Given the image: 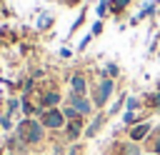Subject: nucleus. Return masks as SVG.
<instances>
[{
  "label": "nucleus",
  "mask_w": 160,
  "mask_h": 155,
  "mask_svg": "<svg viewBox=\"0 0 160 155\" xmlns=\"http://www.w3.org/2000/svg\"><path fill=\"white\" fill-rule=\"evenodd\" d=\"M68 105H70V108H75L80 115H88V112L92 110V102H90L85 95H75V92H70V98H68Z\"/></svg>",
  "instance_id": "7ed1b4c3"
},
{
  "label": "nucleus",
  "mask_w": 160,
  "mask_h": 155,
  "mask_svg": "<svg viewBox=\"0 0 160 155\" xmlns=\"http://www.w3.org/2000/svg\"><path fill=\"white\" fill-rule=\"evenodd\" d=\"M110 92H112V80H102V82L98 85V90H95V105H98V108L105 105L108 98H110Z\"/></svg>",
  "instance_id": "20e7f679"
},
{
  "label": "nucleus",
  "mask_w": 160,
  "mask_h": 155,
  "mask_svg": "<svg viewBox=\"0 0 160 155\" xmlns=\"http://www.w3.org/2000/svg\"><path fill=\"white\" fill-rule=\"evenodd\" d=\"M38 115H40L42 128L58 130V128H62V125H65V115H62V110H58V108H52V110H40Z\"/></svg>",
  "instance_id": "f03ea898"
},
{
  "label": "nucleus",
  "mask_w": 160,
  "mask_h": 155,
  "mask_svg": "<svg viewBox=\"0 0 160 155\" xmlns=\"http://www.w3.org/2000/svg\"><path fill=\"white\" fill-rule=\"evenodd\" d=\"M15 135H18L20 142H25V145H38V142H42V138H45V128H42L40 120L22 118V120L15 125Z\"/></svg>",
  "instance_id": "f257e3e1"
},
{
  "label": "nucleus",
  "mask_w": 160,
  "mask_h": 155,
  "mask_svg": "<svg viewBox=\"0 0 160 155\" xmlns=\"http://www.w3.org/2000/svg\"><path fill=\"white\" fill-rule=\"evenodd\" d=\"M20 105H22V102H20V98H8V100H5V115H8V118H12V115L20 110Z\"/></svg>",
  "instance_id": "423d86ee"
},
{
  "label": "nucleus",
  "mask_w": 160,
  "mask_h": 155,
  "mask_svg": "<svg viewBox=\"0 0 160 155\" xmlns=\"http://www.w3.org/2000/svg\"><path fill=\"white\" fill-rule=\"evenodd\" d=\"M100 30H102V22H95V28H92V35H98Z\"/></svg>",
  "instance_id": "f3484780"
},
{
  "label": "nucleus",
  "mask_w": 160,
  "mask_h": 155,
  "mask_svg": "<svg viewBox=\"0 0 160 155\" xmlns=\"http://www.w3.org/2000/svg\"><path fill=\"white\" fill-rule=\"evenodd\" d=\"M105 10H108V0H102V2L98 5V15H105Z\"/></svg>",
  "instance_id": "4468645a"
},
{
  "label": "nucleus",
  "mask_w": 160,
  "mask_h": 155,
  "mask_svg": "<svg viewBox=\"0 0 160 155\" xmlns=\"http://www.w3.org/2000/svg\"><path fill=\"white\" fill-rule=\"evenodd\" d=\"M5 155H20V152H5Z\"/></svg>",
  "instance_id": "4be33fe9"
},
{
  "label": "nucleus",
  "mask_w": 160,
  "mask_h": 155,
  "mask_svg": "<svg viewBox=\"0 0 160 155\" xmlns=\"http://www.w3.org/2000/svg\"><path fill=\"white\" fill-rule=\"evenodd\" d=\"M155 152H160V138H158V142H155Z\"/></svg>",
  "instance_id": "aec40b11"
},
{
  "label": "nucleus",
  "mask_w": 160,
  "mask_h": 155,
  "mask_svg": "<svg viewBox=\"0 0 160 155\" xmlns=\"http://www.w3.org/2000/svg\"><path fill=\"white\" fill-rule=\"evenodd\" d=\"M108 2L112 5V10H120V8H125V5L130 2V0H108Z\"/></svg>",
  "instance_id": "f8f14e48"
},
{
  "label": "nucleus",
  "mask_w": 160,
  "mask_h": 155,
  "mask_svg": "<svg viewBox=\"0 0 160 155\" xmlns=\"http://www.w3.org/2000/svg\"><path fill=\"white\" fill-rule=\"evenodd\" d=\"M148 132H150V122H142V125H138V128L130 130V138H132V140H142Z\"/></svg>",
  "instance_id": "6e6552de"
},
{
  "label": "nucleus",
  "mask_w": 160,
  "mask_h": 155,
  "mask_svg": "<svg viewBox=\"0 0 160 155\" xmlns=\"http://www.w3.org/2000/svg\"><path fill=\"white\" fill-rule=\"evenodd\" d=\"M125 122H135V115L132 112H125Z\"/></svg>",
  "instance_id": "a211bd4d"
},
{
  "label": "nucleus",
  "mask_w": 160,
  "mask_h": 155,
  "mask_svg": "<svg viewBox=\"0 0 160 155\" xmlns=\"http://www.w3.org/2000/svg\"><path fill=\"white\" fill-rule=\"evenodd\" d=\"M125 155H140V150H138L135 145H128V148H125Z\"/></svg>",
  "instance_id": "ddd939ff"
},
{
  "label": "nucleus",
  "mask_w": 160,
  "mask_h": 155,
  "mask_svg": "<svg viewBox=\"0 0 160 155\" xmlns=\"http://www.w3.org/2000/svg\"><path fill=\"white\" fill-rule=\"evenodd\" d=\"M5 152H8V150H5V145L0 142V155H5Z\"/></svg>",
  "instance_id": "6ab92c4d"
},
{
  "label": "nucleus",
  "mask_w": 160,
  "mask_h": 155,
  "mask_svg": "<svg viewBox=\"0 0 160 155\" xmlns=\"http://www.w3.org/2000/svg\"><path fill=\"white\" fill-rule=\"evenodd\" d=\"M102 122H105V115H98V118L92 120V125H90V128L85 130V135H88V138H92V135H95V132H98V130L102 128Z\"/></svg>",
  "instance_id": "1a4fd4ad"
},
{
  "label": "nucleus",
  "mask_w": 160,
  "mask_h": 155,
  "mask_svg": "<svg viewBox=\"0 0 160 155\" xmlns=\"http://www.w3.org/2000/svg\"><path fill=\"white\" fill-rule=\"evenodd\" d=\"M80 132H82V120H70V125H68V140H78Z\"/></svg>",
  "instance_id": "0eeeda50"
},
{
  "label": "nucleus",
  "mask_w": 160,
  "mask_h": 155,
  "mask_svg": "<svg viewBox=\"0 0 160 155\" xmlns=\"http://www.w3.org/2000/svg\"><path fill=\"white\" fill-rule=\"evenodd\" d=\"M62 115H65V120H80V118H82V115H80L75 108H70V105H68V108H62Z\"/></svg>",
  "instance_id": "9d476101"
},
{
  "label": "nucleus",
  "mask_w": 160,
  "mask_h": 155,
  "mask_svg": "<svg viewBox=\"0 0 160 155\" xmlns=\"http://www.w3.org/2000/svg\"><path fill=\"white\" fill-rule=\"evenodd\" d=\"M90 38H92V35H85V38H82V42H80V50H85V48H88V42H90Z\"/></svg>",
  "instance_id": "2eb2a0df"
},
{
  "label": "nucleus",
  "mask_w": 160,
  "mask_h": 155,
  "mask_svg": "<svg viewBox=\"0 0 160 155\" xmlns=\"http://www.w3.org/2000/svg\"><path fill=\"white\" fill-rule=\"evenodd\" d=\"M50 25H52V15H42V18L38 20V28H40V30H48Z\"/></svg>",
  "instance_id": "9b49d317"
},
{
  "label": "nucleus",
  "mask_w": 160,
  "mask_h": 155,
  "mask_svg": "<svg viewBox=\"0 0 160 155\" xmlns=\"http://www.w3.org/2000/svg\"><path fill=\"white\" fill-rule=\"evenodd\" d=\"M70 88L75 95H85V78L82 75H72L70 78Z\"/></svg>",
  "instance_id": "39448f33"
},
{
  "label": "nucleus",
  "mask_w": 160,
  "mask_h": 155,
  "mask_svg": "<svg viewBox=\"0 0 160 155\" xmlns=\"http://www.w3.org/2000/svg\"><path fill=\"white\" fill-rule=\"evenodd\" d=\"M132 108H138V100H135V98H130V100H128V112H130Z\"/></svg>",
  "instance_id": "dca6fc26"
},
{
  "label": "nucleus",
  "mask_w": 160,
  "mask_h": 155,
  "mask_svg": "<svg viewBox=\"0 0 160 155\" xmlns=\"http://www.w3.org/2000/svg\"><path fill=\"white\" fill-rule=\"evenodd\" d=\"M65 2H68V5H75V0H65Z\"/></svg>",
  "instance_id": "412c9836"
}]
</instances>
